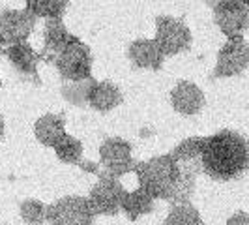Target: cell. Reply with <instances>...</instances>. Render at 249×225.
<instances>
[{
	"label": "cell",
	"instance_id": "1",
	"mask_svg": "<svg viewBox=\"0 0 249 225\" xmlns=\"http://www.w3.org/2000/svg\"><path fill=\"white\" fill-rule=\"evenodd\" d=\"M202 171L219 182L246 175L249 171V141L232 130H221L204 137Z\"/></svg>",
	"mask_w": 249,
	"mask_h": 225
},
{
	"label": "cell",
	"instance_id": "2",
	"mask_svg": "<svg viewBox=\"0 0 249 225\" xmlns=\"http://www.w3.org/2000/svg\"><path fill=\"white\" fill-rule=\"evenodd\" d=\"M133 173L137 175L139 188L156 201H169L178 182V167L171 152L163 156H154L148 162H137Z\"/></svg>",
	"mask_w": 249,
	"mask_h": 225
},
{
	"label": "cell",
	"instance_id": "3",
	"mask_svg": "<svg viewBox=\"0 0 249 225\" xmlns=\"http://www.w3.org/2000/svg\"><path fill=\"white\" fill-rule=\"evenodd\" d=\"M124 184L105 171H98V182L90 189L88 203L96 216H114L122 210Z\"/></svg>",
	"mask_w": 249,
	"mask_h": 225
},
{
	"label": "cell",
	"instance_id": "4",
	"mask_svg": "<svg viewBox=\"0 0 249 225\" xmlns=\"http://www.w3.org/2000/svg\"><path fill=\"white\" fill-rule=\"evenodd\" d=\"M96 214L88 197L66 195L47 205V222L51 225H94Z\"/></svg>",
	"mask_w": 249,
	"mask_h": 225
},
{
	"label": "cell",
	"instance_id": "5",
	"mask_svg": "<svg viewBox=\"0 0 249 225\" xmlns=\"http://www.w3.org/2000/svg\"><path fill=\"white\" fill-rule=\"evenodd\" d=\"M156 43L165 56H175L191 47V30L189 26L173 15H158L156 17Z\"/></svg>",
	"mask_w": 249,
	"mask_h": 225
},
{
	"label": "cell",
	"instance_id": "6",
	"mask_svg": "<svg viewBox=\"0 0 249 225\" xmlns=\"http://www.w3.org/2000/svg\"><path fill=\"white\" fill-rule=\"evenodd\" d=\"M53 64L64 81H81L92 77V53L79 38H75Z\"/></svg>",
	"mask_w": 249,
	"mask_h": 225
},
{
	"label": "cell",
	"instance_id": "7",
	"mask_svg": "<svg viewBox=\"0 0 249 225\" xmlns=\"http://www.w3.org/2000/svg\"><path fill=\"white\" fill-rule=\"evenodd\" d=\"M100 165L105 173L120 176L133 173L137 162L133 160V149L131 143L122 137H109L101 143L100 147Z\"/></svg>",
	"mask_w": 249,
	"mask_h": 225
},
{
	"label": "cell",
	"instance_id": "8",
	"mask_svg": "<svg viewBox=\"0 0 249 225\" xmlns=\"http://www.w3.org/2000/svg\"><path fill=\"white\" fill-rule=\"evenodd\" d=\"M249 68V41L244 36L231 38L217 53V62L213 68L215 79H227L244 74Z\"/></svg>",
	"mask_w": 249,
	"mask_h": 225
},
{
	"label": "cell",
	"instance_id": "9",
	"mask_svg": "<svg viewBox=\"0 0 249 225\" xmlns=\"http://www.w3.org/2000/svg\"><path fill=\"white\" fill-rule=\"evenodd\" d=\"M213 10V23L227 39L244 36L249 28V6L246 0H223Z\"/></svg>",
	"mask_w": 249,
	"mask_h": 225
},
{
	"label": "cell",
	"instance_id": "10",
	"mask_svg": "<svg viewBox=\"0 0 249 225\" xmlns=\"http://www.w3.org/2000/svg\"><path fill=\"white\" fill-rule=\"evenodd\" d=\"M36 17L26 10H2L0 12V41L10 47L26 41L36 26Z\"/></svg>",
	"mask_w": 249,
	"mask_h": 225
},
{
	"label": "cell",
	"instance_id": "11",
	"mask_svg": "<svg viewBox=\"0 0 249 225\" xmlns=\"http://www.w3.org/2000/svg\"><path fill=\"white\" fill-rule=\"evenodd\" d=\"M202 149H204V137H187L178 143L171 156L175 160L178 173L182 176L197 178L202 171Z\"/></svg>",
	"mask_w": 249,
	"mask_h": 225
},
{
	"label": "cell",
	"instance_id": "12",
	"mask_svg": "<svg viewBox=\"0 0 249 225\" xmlns=\"http://www.w3.org/2000/svg\"><path fill=\"white\" fill-rule=\"evenodd\" d=\"M171 103L176 112L184 116L199 114L206 103L204 92L191 81H178L171 90Z\"/></svg>",
	"mask_w": 249,
	"mask_h": 225
},
{
	"label": "cell",
	"instance_id": "13",
	"mask_svg": "<svg viewBox=\"0 0 249 225\" xmlns=\"http://www.w3.org/2000/svg\"><path fill=\"white\" fill-rule=\"evenodd\" d=\"M75 38L73 34H70V30L66 28L62 19H49L45 21V30H43V51L41 60L43 62H54V58L62 53Z\"/></svg>",
	"mask_w": 249,
	"mask_h": 225
},
{
	"label": "cell",
	"instance_id": "14",
	"mask_svg": "<svg viewBox=\"0 0 249 225\" xmlns=\"http://www.w3.org/2000/svg\"><path fill=\"white\" fill-rule=\"evenodd\" d=\"M127 58L141 70H160L165 60V55L161 53L160 45L156 43V39L152 38H141L129 43L127 47Z\"/></svg>",
	"mask_w": 249,
	"mask_h": 225
},
{
	"label": "cell",
	"instance_id": "15",
	"mask_svg": "<svg viewBox=\"0 0 249 225\" xmlns=\"http://www.w3.org/2000/svg\"><path fill=\"white\" fill-rule=\"evenodd\" d=\"M4 55L8 56V60L12 62V66L19 74L26 75V77H32L36 85L41 83L39 74H37V64L41 62V55L32 49V45L28 41L13 43L10 47H6Z\"/></svg>",
	"mask_w": 249,
	"mask_h": 225
},
{
	"label": "cell",
	"instance_id": "16",
	"mask_svg": "<svg viewBox=\"0 0 249 225\" xmlns=\"http://www.w3.org/2000/svg\"><path fill=\"white\" fill-rule=\"evenodd\" d=\"M122 101H124L122 90L114 83H111V81H94V85L90 88V96H88V105L94 111L109 112L112 109H116Z\"/></svg>",
	"mask_w": 249,
	"mask_h": 225
},
{
	"label": "cell",
	"instance_id": "17",
	"mask_svg": "<svg viewBox=\"0 0 249 225\" xmlns=\"http://www.w3.org/2000/svg\"><path fill=\"white\" fill-rule=\"evenodd\" d=\"M34 135L43 145L54 149V145L66 135V120L62 114H54L47 112L43 116H39L34 124Z\"/></svg>",
	"mask_w": 249,
	"mask_h": 225
},
{
	"label": "cell",
	"instance_id": "18",
	"mask_svg": "<svg viewBox=\"0 0 249 225\" xmlns=\"http://www.w3.org/2000/svg\"><path fill=\"white\" fill-rule=\"evenodd\" d=\"M154 206H156V199H152L141 188L133 191L125 189L124 199H122V212H125L129 220H139L141 216H146L154 210Z\"/></svg>",
	"mask_w": 249,
	"mask_h": 225
},
{
	"label": "cell",
	"instance_id": "19",
	"mask_svg": "<svg viewBox=\"0 0 249 225\" xmlns=\"http://www.w3.org/2000/svg\"><path fill=\"white\" fill-rule=\"evenodd\" d=\"M70 0H25V10L36 19H62Z\"/></svg>",
	"mask_w": 249,
	"mask_h": 225
},
{
	"label": "cell",
	"instance_id": "20",
	"mask_svg": "<svg viewBox=\"0 0 249 225\" xmlns=\"http://www.w3.org/2000/svg\"><path fill=\"white\" fill-rule=\"evenodd\" d=\"M54 154L64 163H71V165H79V167L85 165V160H83V143L77 137H73V135H70V133H66L54 145Z\"/></svg>",
	"mask_w": 249,
	"mask_h": 225
},
{
	"label": "cell",
	"instance_id": "21",
	"mask_svg": "<svg viewBox=\"0 0 249 225\" xmlns=\"http://www.w3.org/2000/svg\"><path fill=\"white\" fill-rule=\"evenodd\" d=\"M94 77L90 79H81V81H64L62 83V96L66 98V101H70L71 105L83 107L88 105V96H90V88L94 85Z\"/></svg>",
	"mask_w": 249,
	"mask_h": 225
},
{
	"label": "cell",
	"instance_id": "22",
	"mask_svg": "<svg viewBox=\"0 0 249 225\" xmlns=\"http://www.w3.org/2000/svg\"><path fill=\"white\" fill-rule=\"evenodd\" d=\"M165 225H204V220L191 203H184L171 206L165 218Z\"/></svg>",
	"mask_w": 249,
	"mask_h": 225
},
{
	"label": "cell",
	"instance_id": "23",
	"mask_svg": "<svg viewBox=\"0 0 249 225\" xmlns=\"http://www.w3.org/2000/svg\"><path fill=\"white\" fill-rule=\"evenodd\" d=\"M21 218L28 225H43L47 222V205L37 199H25L21 203Z\"/></svg>",
	"mask_w": 249,
	"mask_h": 225
},
{
	"label": "cell",
	"instance_id": "24",
	"mask_svg": "<svg viewBox=\"0 0 249 225\" xmlns=\"http://www.w3.org/2000/svg\"><path fill=\"white\" fill-rule=\"evenodd\" d=\"M225 225H249V214L244 212V210H238L227 220Z\"/></svg>",
	"mask_w": 249,
	"mask_h": 225
},
{
	"label": "cell",
	"instance_id": "25",
	"mask_svg": "<svg viewBox=\"0 0 249 225\" xmlns=\"http://www.w3.org/2000/svg\"><path fill=\"white\" fill-rule=\"evenodd\" d=\"M4 131H6V122H4V116L0 114V139L4 137Z\"/></svg>",
	"mask_w": 249,
	"mask_h": 225
},
{
	"label": "cell",
	"instance_id": "26",
	"mask_svg": "<svg viewBox=\"0 0 249 225\" xmlns=\"http://www.w3.org/2000/svg\"><path fill=\"white\" fill-rule=\"evenodd\" d=\"M204 2H206L210 8H215V6H217V4H221L223 0H204Z\"/></svg>",
	"mask_w": 249,
	"mask_h": 225
},
{
	"label": "cell",
	"instance_id": "27",
	"mask_svg": "<svg viewBox=\"0 0 249 225\" xmlns=\"http://www.w3.org/2000/svg\"><path fill=\"white\" fill-rule=\"evenodd\" d=\"M4 51H6V45L0 41V55H4Z\"/></svg>",
	"mask_w": 249,
	"mask_h": 225
},
{
	"label": "cell",
	"instance_id": "28",
	"mask_svg": "<svg viewBox=\"0 0 249 225\" xmlns=\"http://www.w3.org/2000/svg\"><path fill=\"white\" fill-rule=\"evenodd\" d=\"M0 88H2V79H0Z\"/></svg>",
	"mask_w": 249,
	"mask_h": 225
},
{
	"label": "cell",
	"instance_id": "29",
	"mask_svg": "<svg viewBox=\"0 0 249 225\" xmlns=\"http://www.w3.org/2000/svg\"><path fill=\"white\" fill-rule=\"evenodd\" d=\"M246 2H248V6H249V0H246Z\"/></svg>",
	"mask_w": 249,
	"mask_h": 225
}]
</instances>
